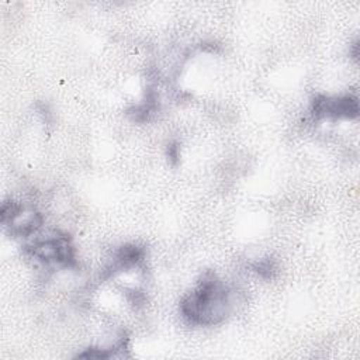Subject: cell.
I'll use <instances>...</instances> for the list:
<instances>
[{"instance_id": "1", "label": "cell", "mask_w": 360, "mask_h": 360, "mask_svg": "<svg viewBox=\"0 0 360 360\" xmlns=\"http://www.w3.org/2000/svg\"><path fill=\"white\" fill-rule=\"evenodd\" d=\"M229 309V290L212 271H205L180 304L183 318L195 326L217 325L228 316Z\"/></svg>"}, {"instance_id": "2", "label": "cell", "mask_w": 360, "mask_h": 360, "mask_svg": "<svg viewBox=\"0 0 360 360\" xmlns=\"http://www.w3.org/2000/svg\"><path fill=\"white\" fill-rule=\"evenodd\" d=\"M27 252L45 264L70 267L75 266V249L68 235H52L37 239L27 246Z\"/></svg>"}, {"instance_id": "3", "label": "cell", "mask_w": 360, "mask_h": 360, "mask_svg": "<svg viewBox=\"0 0 360 360\" xmlns=\"http://www.w3.org/2000/svg\"><path fill=\"white\" fill-rule=\"evenodd\" d=\"M311 115L315 120H354L359 117L357 94H318L311 103Z\"/></svg>"}, {"instance_id": "4", "label": "cell", "mask_w": 360, "mask_h": 360, "mask_svg": "<svg viewBox=\"0 0 360 360\" xmlns=\"http://www.w3.org/2000/svg\"><path fill=\"white\" fill-rule=\"evenodd\" d=\"M145 257V249L135 243L124 245L115 253L111 264L107 267V276H111L117 271L128 270L131 267H136Z\"/></svg>"}, {"instance_id": "5", "label": "cell", "mask_w": 360, "mask_h": 360, "mask_svg": "<svg viewBox=\"0 0 360 360\" xmlns=\"http://www.w3.org/2000/svg\"><path fill=\"white\" fill-rule=\"evenodd\" d=\"M253 269L256 273H259L262 277H266V278H270L276 270V267L270 259L259 260L257 263L253 264Z\"/></svg>"}, {"instance_id": "6", "label": "cell", "mask_w": 360, "mask_h": 360, "mask_svg": "<svg viewBox=\"0 0 360 360\" xmlns=\"http://www.w3.org/2000/svg\"><path fill=\"white\" fill-rule=\"evenodd\" d=\"M167 156H169L172 163L177 162V159H179V146L176 143H173L167 148Z\"/></svg>"}, {"instance_id": "7", "label": "cell", "mask_w": 360, "mask_h": 360, "mask_svg": "<svg viewBox=\"0 0 360 360\" xmlns=\"http://www.w3.org/2000/svg\"><path fill=\"white\" fill-rule=\"evenodd\" d=\"M350 55H352V58H353L356 62L359 60V41H357V39H356V41H354V44L352 45Z\"/></svg>"}]
</instances>
